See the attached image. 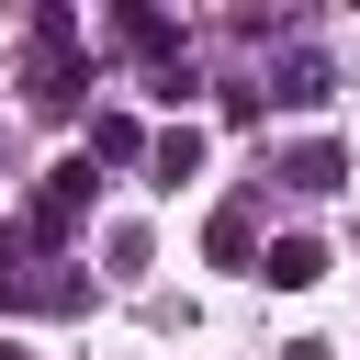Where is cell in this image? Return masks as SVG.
Masks as SVG:
<instances>
[{"label":"cell","instance_id":"cell-1","mask_svg":"<svg viewBox=\"0 0 360 360\" xmlns=\"http://www.w3.org/2000/svg\"><path fill=\"white\" fill-rule=\"evenodd\" d=\"M22 90H34L45 112H68V101L90 90V68H79V11H34V68H22Z\"/></svg>","mask_w":360,"mask_h":360},{"label":"cell","instance_id":"cell-2","mask_svg":"<svg viewBox=\"0 0 360 360\" xmlns=\"http://www.w3.org/2000/svg\"><path fill=\"white\" fill-rule=\"evenodd\" d=\"M79 214H90V158H56L45 191H34V214H22V236H34V248H68Z\"/></svg>","mask_w":360,"mask_h":360},{"label":"cell","instance_id":"cell-3","mask_svg":"<svg viewBox=\"0 0 360 360\" xmlns=\"http://www.w3.org/2000/svg\"><path fill=\"white\" fill-rule=\"evenodd\" d=\"M0 304H11V315H79V304H90V270L22 259V270H0Z\"/></svg>","mask_w":360,"mask_h":360},{"label":"cell","instance_id":"cell-4","mask_svg":"<svg viewBox=\"0 0 360 360\" xmlns=\"http://www.w3.org/2000/svg\"><path fill=\"white\" fill-rule=\"evenodd\" d=\"M202 259H214V270H259V259H270V248H259V202H214Z\"/></svg>","mask_w":360,"mask_h":360},{"label":"cell","instance_id":"cell-5","mask_svg":"<svg viewBox=\"0 0 360 360\" xmlns=\"http://www.w3.org/2000/svg\"><path fill=\"white\" fill-rule=\"evenodd\" d=\"M112 34H124L158 79H180V22H169V11H112Z\"/></svg>","mask_w":360,"mask_h":360},{"label":"cell","instance_id":"cell-6","mask_svg":"<svg viewBox=\"0 0 360 360\" xmlns=\"http://www.w3.org/2000/svg\"><path fill=\"white\" fill-rule=\"evenodd\" d=\"M259 281H270V292H315V281H326V248H315V236H270Z\"/></svg>","mask_w":360,"mask_h":360},{"label":"cell","instance_id":"cell-7","mask_svg":"<svg viewBox=\"0 0 360 360\" xmlns=\"http://www.w3.org/2000/svg\"><path fill=\"white\" fill-rule=\"evenodd\" d=\"M326 90H338V79H326V56H315V45H292V56H281V90H270V101H292V112H315Z\"/></svg>","mask_w":360,"mask_h":360},{"label":"cell","instance_id":"cell-8","mask_svg":"<svg viewBox=\"0 0 360 360\" xmlns=\"http://www.w3.org/2000/svg\"><path fill=\"white\" fill-rule=\"evenodd\" d=\"M90 158H158V135L135 112H90Z\"/></svg>","mask_w":360,"mask_h":360},{"label":"cell","instance_id":"cell-9","mask_svg":"<svg viewBox=\"0 0 360 360\" xmlns=\"http://www.w3.org/2000/svg\"><path fill=\"white\" fill-rule=\"evenodd\" d=\"M281 180H292V191H338V180H349V158H338V146H292V158H281Z\"/></svg>","mask_w":360,"mask_h":360},{"label":"cell","instance_id":"cell-10","mask_svg":"<svg viewBox=\"0 0 360 360\" xmlns=\"http://www.w3.org/2000/svg\"><path fill=\"white\" fill-rule=\"evenodd\" d=\"M146 169H158V180H191V169H202V124H169V135H158V158H146Z\"/></svg>","mask_w":360,"mask_h":360},{"label":"cell","instance_id":"cell-11","mask_svg":"<svg viewBox=\"0 0 360 360\" xmlns=\"http://www.w3.org/2000/svg\"><path fill=\"white\" fill-rule=\"evenodd\" d=\"M281 360H338V349H315V338H292V349H281Z\"/></svg>","mask_w":360,"mask_h":360},{"label":"cell","instance_id":"cell-12","mask_svg":"<svg viewBox=\"0 0 360 360\" xmlns=\"http://www.w3.org/2000/svg\"><path fill=\"white\" fill-rule=\"evenodd\" d=\"M0 360H34V349H11V338H0Z\"/></svg>","mask_w":360,"mask_h":360}]
</instances>
